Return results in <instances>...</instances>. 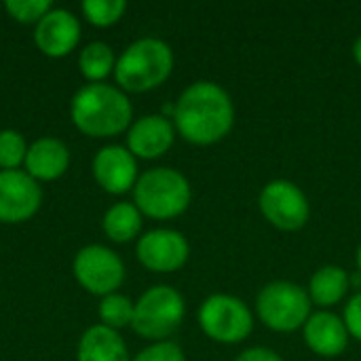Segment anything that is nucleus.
I'll return each instance as SVG.
<instances>
[{"instance_id":"obj_1","label":"nucleus","mask_w":361,"mask_h":361,"mask_svg":"<svg viewBox=\"0 0 361 361\" xmlns=\"http://www.w3.org/2000/svg\"><path fill=\"white\" fill-rule=\"evenodd\" d=\"M173 123L178 133L197 146H209L228 135L235 123L231 95L216 82H192L176 102Z\"/></svg>"},{"instance_id":"obj_2","label":"nucleus","mask_w":361,"mask_h":361,"mask_svg":"<svg viewBox=\"0 0 361 361\" xmlns=\"http://www.w3.org/2000/svg\"><path fill=\"white\" fill-rule=\"evenodd\" d=\"M74 127L89 137H112L131 127L133 108L123 89L106 82L80 87L70 102Z\"/></svg>"},{"instance_id":"obj_3","label":"nucleus","mask_w":361,"mask_h":361,"mask_svg":"<svg viewBox=\"0 0 361 361\" xmlns=\"http://www.w3.org/2000/svg\"><path fill=\"white\" fill-rule=\"evenodd\" d=\"M173 70V51L159 38H140L131 42L116 59L114 76L118 89L146 93L163 85Z\"/></svg>"},{"instance_id":"obj_4","label":"nucleus","mask_w":361,"mask_h":361,"mask_svg":"<svg viewBox=\"0 0 361 361\" xmlns=\"http://www.w3.org/2000/svg\"><path fill=\"white\" fill-rule=\"evenodd\" d=\"M188 180L171 167H154L142 173L133 186V205L142 216L169 220L184 214L190 205Z\"/></svg>"},{"instance_id":"obj_5","label":"nucleus","mask_w":361,"mask_h":361,"mask_svg":"<svg viewBox=\"0 0 361 361\" xmlns=\"http://www.w3.org/2000/svg\"><path fill=\"white\" fill-rule=\"evenodd\" d=\"M184 315L186 305L182 294L169 286H154L135 302L131 328L142 338L163 343L182 326Z\"/></svg>"},{"instance_id":"obj_6","label":"nucleus","mask_w":361,"mask_h":361,"mask_svg":"<svg viewBox=\"0 0 361 361\" xmlns=\"http://www.w3.org/2000/svg\"><path fill=\"white\" fill-rule=\"evenodd\" d=\"M256 311L262 324L275 332H294L305 328L311 317V298L300 286L290 281H273L264 286L256 298Z\"/></svg>"},{"instance_id":"obj_7","label":"nucleus","mask_w":361,"mask_h":361,"mask_svg":"<svg viewBox=\"0 0 361 361\" xmlns=\"http://www.w3.org/2000/svg\"><path fill=\"white\" fill-rule=\"evenodd\" d=\"M199 326L212 341L237 345L252 334L254 317L243 300L228 294H214L199 309Z\"/></svg>"},{"instance_id":"obj_8","label":"nucleus","mask_w":361,"mask_h":361,"mask_svg":"<svg viewBox=\"0 0 361 361\" xmlns=\"http://www.w3.org/2000/svg\"><path fill=\"white\" fill-rule=\"evenodd\" d=\"M74 277L82 290L93 296H110L125 281L123 260L104 245H87L76 252L72 262Z\"/></svg>"},{"instance_id":"obj_9","label":"nucleus","mask_w":361,"mask_h":361,"mask_svg":"<svg viewBox=\"0 0 361 361\" xmlns=\"http://www.w3.org/2000/svg\"><path fill=\"white\" fill-rule=\"evenodd\" d=\"M262 216L279 231H298L311 216L305 192L288 180H273L260 192Z\"/></svg>"},{"instance_id":"obj_10","label":"nucleus","mask_w":361,"mask_h":361,"mask_svg":"<svg viewBox=\"0 0 361 361\" xmlns=\"http://www.w3.org/2000/svg\"><path fill=\"white\" fill-rule=\"evenodd\" d=\"M42 203L38 182L21 171H0V222L19 224L30 220Z\"/></svg>"},{"instance_id":"obj_11","label":"nucleus","mask_w":361,"mask_h":361,"mask_svg":"<svg viewBox=\"0 0 361 361\" xmlns=\"http://www.w3.org/2000/svg\"><path fill=\"white\" fill-rule=\"evenodd\" d=\"M137 260L152 273H173L188 260V241L171 228H157L140 237Z\"/></svg>"},{"instance_id":"obj_12","label":"nucleus","mask_w":361,"mask_h":361,"mask_svg":"<svg viewBox=\"0 0 361 361\" xmlns=\"http://www.w3.org/2000/svg\"><path fill=\"white\" fill-rule=\"evenodd\" d=\"M80 40V21L66 8H51L34 30V42L47 57H66Z\"/></svg>"},{"instance_id":"obj_13","label":"nucleus","mask_w":361,"mask_h":361,"mask_svg":"<svg viewBox=\"0 0 361 361\" xmlns=\"http://www.w3.org/2000/svg\"><path fill=\"white\" fill-rule=\"evenodd\" d=\"M95 182L110 195H125L137 182L135 157L125 146H104L91 163Z\"/></svg>"},{"instance_id":"obj_14","label":"nucleus","mask_w":361,"mask_h":361,"mask_svg":"<svg viewBox=\"0 0 361 361\" xmlns=\"http://www.w3.org/2000/svg\"><path fill=\"white\" fill-rule=\"evenodd\" d=\"M176 137L173 123L163 114H146L127 129V150L140 159L163 157Z\"/></svg>"},{"instance_id":"obj_15","label":"nucleus","mask_w":361,"mask_h":361,"mask_svg":"<svg viewBox=\"0 0 361 361\" xmlns=\"http://www.w3.org/2000/svg\"><path fill=\"white\" fill-rule=\"evenodd\" d=\"M302 330L307 347L322 357H338L349 345V330L345 322L328 311L313 313Z\"/></svg>"},{"instance_id":"obj_16","label":"nucleus","mask_w":361,"mask_h":361,"mask_svg":"<svg viewBox=\"0 0 361 361\" xmlns=\"http://www.w3.org/2000/svg\"><path fill=\"white\" fill-rule=\"evenodd\" d=\"M70 150L57 137H38L27 146L25 154V173H30L36 182H53L68 171Z\"/></svg>"},{"instance_id":"obj_17","label":"nucleus","mask_w":361,"mask_h":361,"mask_svg":"<svg viewBox=\"0 0 361 361\" xmlns=\"http://www.w3.org/2000/svg\"><path fill=\"white\" fill-rule=\"evenodd\" d=\"M76 361H131V357L118 332L97 324L80 336Z\"/></svg>"},{"instance_id":"obj_18","label":"nucleus","mask_w":361,"mask_h":361,"mask_svg":"<svg viewBox=\"0 0 361 361\" xmlns=\"http://www.w3.org/2000/svg\"><path fill=\"white\" fill-rule=\"evenodd\" d=\"M351 288V279L347 275L345 269L328 264L322 267L313 277H311V286H309V298L311 302H315L317 307H334L338 305L345 294Z\"/></svg>"},{"instance_id":"obj_19","label":"nucleus","mask_w":361,"mask_h":361,"mask_svg":"<svg viewBox=\"0 0 361 361\" xmlns=\"http://www.w3.org/2000/svg\"><path fill=\"white\" fill-rule=\"evenodd\" d=\"M102 226L110 241L129 243L142 231V212L133 203H116L104 214Z\"/></svg>"},{"instance_id":"obj_20","label":"nucleus","mask_w":361,"mask_h":361,"mask_svg":"<svg viewBox=\"0 0 361 361\" xmlns=\"http://www.w3.org/2000/svg\"><path fill=\"white\" fill-rule=\"evenodd\" d=\"M78 68H80V74L89 82H102L116 68V57H114L112 47L106 44V42H102V40L89 42L80 51Z\"/></svg>"},{"instance_id":"obj_21","label":"nucleus","mask_w":361,"mask_h":361,"mask_svg":"<svg viewBox=\"0 0 361 361\" xmlns=\"http://www.w3.org/2000/svg\"><path fill=\"white\" fill-rule=\"evenodd\" d=\"M133 309H135V305L127 296L114 292V294L102 298L97 311H99L102 326L112 328V330H121V328L131 326V322H133Z\"/></svg>"},{"instance_id":"obj_22","label":"nucleus","mask_w":361,"mask_h":361,"mask_svg":"<svg viewBox=\"0 0 361 361\" xmlns=\"http://www.w3.org/2000/svg\"><path fill=\"white\" fill-rule=\"evenodd\" d=\"M80 8L89 23L97 27H110L125 15L127 2L125 0H85Z\"/></svg>"},{"instance_id":"obj_23","label":"nucleus","mask_w":361,"mask_h":361,"mask_svg":"<svg viewBox=\"0 0 361 361\" xmlns=\"http://www.w3.org/2000/svg\"><path fill=\"white\" fill-rule=\"evenodd\" d=\"M27 144L23 135L15 129H2L0 131V169L2 171H15L19 165L25 163Z\"/></svg>"},{"instance_id":"obj_24","label":"nucleus","mask_w":361,"mask_h":361,"mask_svg":"<svg viewBox=\"0 0 361 361\" xmlns=\"http://www.w3.org/2000/svg\"><path fill=\"white\" fill-rule=\"evenodd\" d=\"M4 8L19 23H38L51 11V0H6Z\"/></svg>"},{"instance_id":"obj_25","label":"nucleus","mask_w":361,"mask_h":361,"mask_svg":"<svg viewBox=\"0 0 361 361\" xmlns=\"http://www.w3.org/2000/svg\"><path fill=\"white\" fill-rule=\"evenodd\" d=\"M131 361H184V353L176 343L163 341V343H154L146 347Z\"/></svg>"},{"instance_id":"obj_26","label":"nucleus","mask_w":361,"mask_h":361,"mask_svg":"<svg viewBox=\"0 0 361 361\" xmlns=\"http://www.w3.org/2000/svg\"><path fill=\"white\" fill-rule=\"evenodd\" d=\"M345 326L349 330V336L361 341V292L355 294L345 307Z\"/></svg>"},{"instance_id":"obj_27","label":"nucleus","mask_w":361,"mask_h":361,"mask_svg":"<svg viewBox=\"0 0 361 361\" xmlns=\"http://www.w3.org/2000/svg\"><path fill=\"white\" fill-rule=\"evenodd\" d=\"M235 361H283L273 349H267V347H254V349H247L243 351Z\"/></svg>"},{"instance_id":"obj_28","label":"nucleus","mask_w":361,"mask_h":361,"mask_svg":"<svg viewBox=\"0 0 361 361\" xmlns=\"http://www.w3.org/2000/svg\"><path fill=\"white\" fill-rule=\"evenodd\" d=\"M353 57H355V61L361 66V36L355 40V44H353Z\"/></svg>"},{"instance_id":"obj_29","label":"nucleus","mask_w":361,"mask_h":361,"mask_svg":"<svg viewBox=\"0 0 361 361\" xmlns=\"http://www.w3.org/2000/svg\"><path fill=\"white\" fill-rule=\"evenodd\" d=\"M357 271L361 273V245H360V250H357Z\"/></svg>"}]
</instances>
